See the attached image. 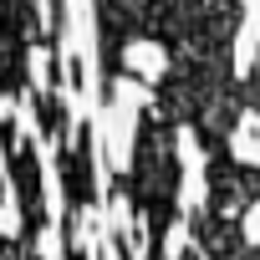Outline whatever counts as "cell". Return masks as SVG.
Instances as JSON below:
<instances>
[{
    "label": "cell",
    "instance_id": "6da1fadb",
    "mask_svg": "<svg viewBox=\"0 0 260 260\" xmlns=\"http://www.w3.org/2000/svg\"><path fill=\"white\" fill-rule=\"evenodd\" d=\"M204 0H97V67H102V102L122 77V46L133 41H174Z\"/></svg>",
    "mask_w": 260,
    "mask_h": 260
}]
</instances>
